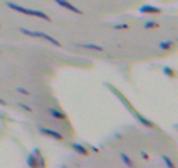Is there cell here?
<instances>
[{"label":"cell","mask_w":178,"mask_h":168,"mask_svg":"<svg viewBox=\"0 0 178 168\" xmlns=\"http://www.w3.org/2000/svg\"><path fill=\"white\" fill-rule=\"evenodd\" d=\"M39 133L40 135H44V137H49V138H54V140L61 142L63 138V133L56 131V130H51V128H45V126H39Z\"/></svg>","instance_id":"cell-1"},{"label":"cell","mask_w":178,"mask_h":168,"mask_svg":"<svg viewBox=\"0 0 178 168\" xmlns=\"http://www.w3.org/2000/svg\"><path fill=\"white\" fill-rule=\"evenodd\" d=\"M5 5L9 7V9L16 11V12L19 14H25V16H33V9H28V7H23V5H18V4H14V2H5Z\"/></svg>","instance_id":"cell-2"},{"label":"cell","mask_w":178,"mask_h":168,"mask_svg":"<svg viewBox=\"0 0 178 168\" xmlns=\"http://www.w3.org/2000/svg\"><path fill=\"white\" fill-rule=\"evenodd\" d=\"M54 2H56V4L59 5V7H63V9H68L70 12H73V14H84L82 11L79 9V7H75L73 4H70L68 0H54Z\"/></svg>","instance_id":"cell-3"},{"label":"cell","mask_w":178,"mask_h":168,"mask_svg":"<svg viewBox=\"0 0 178 168\" xmlns=\"http://www.w3.org/2000/svg\"><path fill=\"white\" fill-rule=\"evenodd\" d=\"M77 47H82V49H89V51H96V53H103L105 47L100 44H91V42H77Z\"/></svg>","instance_id":"cell-4"},{"label":"cell","mask_w":178,"mask_h":168,"mask_svg":"<svg viewBox=\"0 0 178 168\" xmlns=\"http://www.w3.org/2000/svg\"><path fill=\"white\" fill-rule=\"evenodd\" d=\"M47 112H49L51 117H54V119H67V114L63 111H59V109H54V107H49L47 109Z\"/></svg>","instance_id":"cell-5"},{"label":"cell","mask_w":178,"mask_h":168,"mask_svg":"<svg viewBox=\"0 0 178 168\" xmlns=\"http://www.w3.org/2000/svg\"><path fill=\"white\" fill-rule=\"evenodd\" d=\"M72 149L75 151L77 154H80V156H87L89 154L87 147H84L82 144H77V142H73V144H72Z\"/></svg>","instance_id":"cell-6"},{"label":"cell","mask_w":178,"mask_h":168,"mask_svg":"<svg viewBox=\"0 0 178 168\" xmlns=\"http://www.w3.org/2000/svg\"><path fill=\"white\" fill-rule=\"evenodd\" d=\"M134 117H136V121H138V123H142L143 126H145V128H154V123H152V121H148V119H145V117H143L142 114L134 112Z\"/></svg>","instance_id":"cell-7"},{"label":"cell","mask_w":178,"mask_h":168,"mask_svg":"<svg viewBox=\"0 0 178 168\" xmlns=\"http://www.w3.org/2000/svg\"><path fill=\"white\" fill-rule=\"evenodd\" d=\"M140 12H152V14H159L161 9L159 7H154V5H143V7H140Z\"/></svg>","instance_id":"cell-8"},{"label":"cell","mask_w":178,"mask_h":168,"mask_svg":"<svg viewBox=\"0 0 178 168\" xmlns=\"http://www.w3.org/2000/svg\"><path fill=\"white\" fill-rule=\"evenodd\" d=\"M119 158H120V161H122V163H124V165H128V166H134L133 159L129 158L128 154H124V152H120V154H119Z\"/></svg>","instance_id":"cell-9"},{"label":"cell","mask_w":178,"mask_h":168,"mask_svg":"<svg viewBox=\"0 0 178 168\" xmlns=\"http://www.w3.org/2000/svg\"><path fill=\"white\" fill-rule=\"evenodd\" d=\"M33 16H35V18L44 19V21H51V18H49L45 12H42V11H35V9H33Z\"/></svg>","instance_id":"cell-10"},{"label":"cell","mask_w":178,"mask_h":168,"mask_svg":"<svg viewBox=\"0 0 178 168\" xmlns=\"http://www.w3.org/2000/svg\"><path fill=\"white\" fill-rule=\"evenodd\" d=\"M143 27L147 28V30H152V28H159V23H157V21H147Z\"/></svg>","instance_id":"cell-11"},{"label":"cell","mask_w":178,"mask_h":168,"mask_svg":"<svg viewBox=\"0 0 178 168\" xmlns=\"http://www.w3.org/2000/svg\"><path fill=\"white\" fill-rule=\"evenodd\" d=\"M114 28H115V30H126V28H129V27H128V23H115Z\"/></svg>","instance_id":"cell-12"},{"label":"cell","mask_w":178,"mask_h":168,"mask_svg":"<svg viewBox=\"0 0 178 168\" xmlns=\"http://www.w3.org/2000/svg\"><path fill=\"white\" fill-rule=\"evenodd\" d=\"M16 91H18V93H21V95H25V96H30V91H28L26 88H21V86H18V88H16Z\"/></svg>","instance_id":"cell-13"},{"label":"cell","mask_w":178,"mask_h":168,"mask_svg":"<svg viewBox=\"0 0 178 168\" xmlns=\"http://www.w3.org/2000/svg\"><path fill=\"white\" fill-rule=\"evenodd\" d=\"M159 47H161V49H169V47H171V42H169V40H164V42H159Z\"/></svg>","instance_id":"cell-14"},{"label":"cell","mask_w":178,"mask_h":168,"mask_svg":"<svg viewBox=\"0 0 178 168\" xmlns=\"http://www.w3.org/2000/svg\"><path fill=\"white\" fill-rule=\"evenodd\" d=\"M19 107H21L23 111H26V112H31V107H30V105H26V103H23V102H19Z\"/></svg>","instance_id":"cell-15"},{"label":"cell","mask_w":178,"mask_h":168,"mask_svg":"<svg viewBox=\"0 0 178 168\" xmlns=\"http://www.w3.org/2000/svg\"><path fill=\"white\" fill-rule=\"evenodd\" d=\"M162 161H164V163H166V165H168V166H169V168H173V163H171V161H169V159H168V158H166V156H162Z\"/></svg>","instance_id":"cell-16"},{"label":"cell","mask_w":178,"mask_h":168,"mask_svg":"<svg viewBox=\"0 0 178 168\" xmlns=\"http://www.w3.org/2000/svg\"><path fill=\"white\" fill-rule=\"evenodd\" d=\"M28 165H30V166H37V161L33 158H28Z\"/></svg>","instance_id":"cell-17"},{"label":"cell","mask_w":178,"mask_h":168,"mask_svg":"<svg viewBox=\"0 0 178 168\" xmlns=\"http://www.w3.org/2000/svg\"><path fill=\"white\" fill-rule=\"evenodd\" d=\"M0 105H7V102H5V100H2V98H0Z\"/></svg>","instance_id":"cell-18"}]
</instances>
